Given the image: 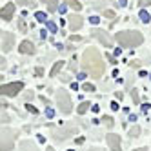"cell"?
I'll return each mask as SVG.
<instances>
[{
    "instance_id": "1",
    "label": "cell",
    "mask_w": 151,
    "mask_h": 151,
    "mask_svg": "<svg viewBox=\"0 0 151 151\" xmlns=\"http://www.w3.org/2000/svg\"><path fill=\"white\" fill-rule=\"evenodd\" d=\"M82 69L86 73H89L93 78H100L104 75V60H102V55L96 49L89 47L84 51L82 55Z\"/></svg>"
},
{
    "instance_id": "2",
    "label": "cell",
    "mask_w": 151,
    "mask_h": 151,
    "mask_svg": "<svg viewBox=\"0 0 151 151\" xmlns=\"http://www.w3.org/2000/svg\"><path fill=\"white\" fill-rule=\"evenodd\" d=\"M116 42L124 47H135L144 42V37L138 31H120V33H116Z\"/></svg>"
},
{
    "instance_id": "3",
    "label": "cell",
    "mask_w": 151,
    "mask_h": 151,
    "mask_svg": "<svg viewBox=\"0 0 151 151\" xmlns=\"http://www.w3.org/2000/svg\"><path fill=\"white\" fill-rule=\"evenodd\" d=\"M15 146V131L9 127H0V151H11Z\"/></svg>"
},
{
    "instance_id": "4",
    "label": "cell",
    "mask_w": 151,
    "mask_h": 151,
    "mask_svg": "<svg viewBox=\"0 0 151 151\" xmlns=\"http://www.w3.org/2000/svg\"><path fill=\"white\" fill-rule=\"evenodd\" d=\"M57 104L60 107V111L62 113H71V96L68 95V91H64V89H58L57 91Z\"/></svg>"
},
{
    "instance_id": "5",
    "label": "cell",
    "mask_w": 151,
    "mask_h": 151,
    "mask_svg": "<svg viewBox=\"0 0 151 151\" xmlns=\"http://www.w3.org/2000/svg\"><path fill=\"white\" fill-rule=\"evenodd\" d=\"M22 89H24V84L22 82L4 84V86H0V96H17Z\"/></svg>"
},
{
    "instance_id": "6",
    "label": "cell",
    "mask_w": 151,
    "mask_h": 151,
    "mask_svg": "<svg viewBox=\"0 0 151 151\" xmlns=\"http://www.w3.org/2000/svg\"><path fill=\"white\" fill-rule=\"evenodd\" d=\"M93 37H95V38H99L106 47H111V46H113V38L107 35L104 29H95V31H93Z\"/></svg>"
},
{
    "instance_id": "7",
    "label": "cell",
    "mask_w": 151,
    "mask_h": 151,
    "mask_svg": "<svg viewBox=\"0 0 151 151\" xmlns=\"http://www.w3.org/2000/svg\"><path fill=\"white\" fill-rule=\"evenodd\" d=\"M13 13H15V4H6L2 9H0V18L9 22V20L13 18Z\"/></svg>"
},
{
    "instance_id": "8",
    "label": "cell",
    "mask_w": 151,
    "mask_h": 151,
    "mask_svg": "<svg viewBox=\"0 0 151 151\" xmlns=\"http://www.w3.org/2000/svg\"><path fill=\"white\" fill-rule=\"evenodd\" d=\"M77 133V127H68V129H60V131H55L53 133V137H55L57 140H66L69 135H75Z\"/></svg>"
},
{
    "instance_id": "9",
    "label": "cell",
    "mask_w": 151,
    "mask_h": 151,
    "mask_svg": "<svg viewBox=\"0 0 151 151\" xmlns=\"http://www.w3.org/2000/svg\"><path fill=\"white\" fill-rule=\"evenodd\" d=\"M68 20H69V29H71V31L80 29V27H82V24H84V20H82V17H80V15H71Z\"/></svg>"
},
{
    "instance_id": "10",
    "label": "cell",
    "mask_w": 151,
    "mask_h": 151,
    "mask_svg": "<svg viewBox=\"0 0 151 151\" xmlns=\"http://www.w3.org/2000/svg\"><path fill=\"white\" fill-rule=\"evenodd\" d=\"M18 49H20V53H24V55H33L35 53V44L31 40H24L22 44L18 46Z\"/></svg>"
},
{
    "instance_id": "11",
    "label": "cell",
    "mask_w": 151,
    "mask_h": 151,
    "mask_svg": "<svg viewBox=\"0 0 151 151\" xmlns=\"http://www.w3.org/2000/svg\"><path fill=\"white\" fill-rule=\"evenodd\" d=\"M13 44H15V35L6 33L4 38H2V49L4 51H11L13 49Z\"/></svg>"
},
{
    "instance_id": "12",
    "label": "cell",
    "mask_w": 151,
    "mask_h": 151,
    "mask_svg": "<svg viewBox=\"0 0 151 151\" xmlns=\"http://www.w3.org/2000/svg\"><path fill=\"white\" fill-rule=\"evenodd\" d=\"M107 144H109V147L113 149V151H122L120 149V137L118 135H107Z\"/></svg>"
},
{
    "instance_id": "13",
    "label": "cell",
    "mask_w": 151,
    "mask_h": 151,
    "mask_svg": "<svg viewBox=\"0 0 151 151\" xmlns=\"http://www.w3.org/2000/svg\"><path fill=\"white\" fill-rule=\"evenodd\" d=\"M20 149H22V151H38L37 146L31 142V140H24V142L20 144Z\"/></svg>"
},
{
    "instance_id": "14",
    "label": "cell",
    "mask_w": 151,
    "mask_h": 151,
    "mask_svg": "<svg viewBox=\"0 0 151 151\" xmlns=\"http://www.w3.org/2000/svg\"><path fill=\"white\" fill-rule=\"evenodd\" d=\"M42 4H46L47 6V11H57V6H58V0H40Z\"/></svg>"
},
{
    "instance_id": "15",
    "label": "cell",
    "mask_w": 151,
    "mask_h": 151,
    "mask_svg": "<svg viewBox=\"0 0 151 151\" xmlns=\"http://www.w3.org/2000/svg\"><path fill=\"white\" fill-rule=\"evenodd\" d=\"M64 2H66L71 9H75V11H80V9H82V6H80L78 0H64Z\"/></svg>"
},
{
    "instance_id": "16",
    "label": "cell",
    "mask_w": 151,
    "mask_h": 151,
    "mask_svg": "<svg viewBox=\"0 0 151 151\" xmlns=\"http://www.w3.org/2000/svg\"><path fill=\"white\" fill-rule=\"evenodd\" d=\"M62 68H64V62L60 60V62H57L55 66H53V69H51V73H49V75H51V77H55V75H58V73H60V69H62Z\"/></svg>"
},
{
    "instance_id": "17",
    "label": "cell",
    "mask_w": 151,
    "mask_h": 151,
    "mask_svg": "<svg viewBox=\"0 0 151 151\" xmlns=\"http://www.w3.org/2000/svg\"><path fill=\"white\" fill-rule=\"evenodd\" d=\"M89 107H91V106H89V102H82V104L78 106V109H77V111H78L80 115H84L86 111H88V109H89Z\"/></svg>"
},
{
    "instance_id": "18",
    "label": "cell",
    "mask_w": 151,
    "mask_h": 151,
    "mask_svg": "<svg viewBox=\"0 0 151 151\" xmlns=\"http://www.w3.org/2000/svg\"><path fill=\"white\" fill-rule=\"evenodd\" d=\"M140 20H142L144 24H149V13L146 11V9H142V11H140Z\"/></svg>"
},
{
    "instance_id": "19",
    "label": "cell",
    "mask_w": 151,
    "mask_h": 151,
    "mask_svg": "<svg viewBox=\"0 0 151 151\" xmlns=\"http://www.w3.org/2000/svg\"><path fill=\"white\" fill-rule=\"evenodd\" d=\"M35 18L38 20V22H46V20H47V18H46V13H44V11H37V13H35Z\"/></svg>"
},
{
    "instance_id": "20",
    "label": "cell",
    "mask_w": 151,
    "mask_h": 151,
    "mask_svg": "<svg viewBox=\"0 0 151 151\" xmlns=\"http://www.w3.org/2000/svg\"><path fill=\"white\" fill-rule=\"evenodd\" d=\"M82 89H84V91L93 93V91H95V86H93V84H89V82H86V84H82Z\"/></svg>"
},
{
    "instance_id": "21",
    "label": "cell",
    "mask_w": 151,
    "mask_h": 151,
    "mask_svg": "<svg viewBox=\"0 0 151 151\" xmlns=\"http://www.w3.org/2000/svg\"><path fill=\"white\" fill-rule=\"evenodd\" d=\"M138 135H140V127L138 126H135V127L129 129V137H138Z\"/></svg>"
},
{
    "instance_id": "22",
    "label": "cell",
    "mask_w": 151,
    "mask_h": 151,
    "mask_svg": "<svg viewBox=\"0 0 151 151\" xmlns=\"http://www.w3.org/2000/svg\"><path fill=\"white\" fill-rule=\"evenodd\" d=\"M102 122H106L107 127H111V126H113V118H111V116H104V118H102Z\"/></svg>"
},
{
    "instance_id": "23",
    "label": "cell",
    "mask_w": 151,
    "mask_h": 151,
    "mask_svg": "<svg viewBox=\"0 0 151 151\" xmlns=\"http://www.w3.org/2000/svg\"><path fill=\"white\" fill-rule=\"evenodd\" d=\"M131 99H133V102H137V104L140 102V99H138V91H137V89L131 91Z\"/></svg>"
},
{
    "instance_id": "24",
    "label": "cell",
    "mask_w": 151,
    "mask_h": 151,
    "mask_svg": "<svg viewBox=\"0 0 151 151\" xmlns=\"http://www.w3.org/2000/svg\"><path fill=\"white\" fill-rule=\"evenodd\" d=\"M17 4H20V6H33V2H27V0H17Z\"/></svg>"
},
{
    "instance_id": "25",
    "label": "cell",
    "mask_w": 151,
    "mask_h": 151,
    "mask_svg": "<svg viewBox=\"0 0 151 151\" xmlns=\"http://www.w3.org/2000/svg\"><path fill=\"white\" fill-rule=\"evenodd\" d=\"M46 116L47 118H53V116H55V111H53V109H46Z\"/></svg>"
},
{
    "instance_id": "26",
    "label": "cell",
    "mask_w": 151,
    "mask_h": 151,
    "mask_svg": "<svg viewBox=\"0 0 151 151\" xmlns=\"http://www.w3.org/2000/svg\"><path fill=\"white\" fill-rule=\"evenodd\" d=\"M47 27H49V31H53V33H55V31H57V26L53 24V22H47Z\"/></svg>"
},
{
    "instance_id": "27",
    "label": "cell",
    "mask_w": 151,
    "mask_h": 151,
    "mask_svg": "<svg viewBox=\"0 0 151 151\" xmlns=\"http://www.w3.org/2000/svg\"><path fill=\"white\" fill-rule=\"evenodd\" d=\"M6 64H7L6 58H4V57H0V69H4V68H6Z\"/></svg>"
},
{
    "instance_id": "28",
    "label": "cell",
    "mask_w": 151,
    "mask_h": 151,
    "mask_svg": "<svg viewBox=\"0 0 151 151\" xmlns=\"http://www.w3.org/2000/svg\"><path fill=\"white\" fill-rule=\"evenodd\" d=\"M89 22H91V24H99L100 20H99V17H91V18H89Z\"/></svg>"
},
{
    "instance_id": "29",
    "label": "cell",
    "mask_w": 151,
    "mask_h": 151,
    "mask_svg": "<svg viewBox=\"0 0 151 151\" xmlns=\"http://www.w3.org/2000/svg\"><path fill=\"white\" fill-rule=\"evenodd\" d=\"M26 107H27V111H29V113H37V109H35V107H33V106H31V104H27Z\"/></svg>"
},
{
    "instance_id": "30",
    "label": "cell",
    "mask_w": 151,
    "mask_h": 151,
    "mask_svg": "<svg viewBox=\"0 0 151 151\" xmlns=\"http://www.w3.org/2000/svg\"><path fill=\"white\" fill-rule=\"evenodd\" d=\"M104 15H106L107 18H113V17H115V13H113V11H104Z\"/></svg>"
},
{
    "instance_id": "31",
    "label": "cell",
    "mask_w": 151,
    "mask_h": 151,
    "mask_svg": "<svg viewBox=\"0 0 151 151\" xmlns=\"http://www.w3.org/2000/svg\"><path fill=\"white\" fill-rule=\"evenodd\" d=\"M42 73H44V69H42V68H37V69H35V75H38V77H40Z\"/></svg>"
},
{
    "instance_id": "32",
    "label": "cell",
    "mask_w": 151,
    "mask_h": 151,
    "mask_svg": "<svg viewBox=\"0 0 151 151\" xmlns=\"http://www.w3.org/2000/svg\"><path fill=\"white\" fill-rule=\"evenodd\" d=\"M142 109H144V113H147V111H149V102H147V104H144V106H142Z\"/></svg>"
},
{
    "instance_id": "33",
    "label": "cell",
    "mask_w": 151,
    "mask_h": 151,
    "mask_svg": "<svg viewBox=\"0 0 151 151\" xmlns=\"http://www.w3.org/2000/svg\"><path fill=\"white\" fill-rule=\"evenodd\" d=\"M18 27H20V29H22V31H26V24L22 22V20H20V24H18Z\"/></svg>"
},
{
    "instance_id": "34",
    "label": "cell",
    "mask_w": 151,
    "mask_h": 151,
    "mask_svg": "<svg viewBox=\"0 0 151 151\" xmlns=\"http://www.w3.org/2000/svg\"><path fill=\"white\" fill-rule=\"evenodd\" d=\"M99 109H100L99 106H91V111H95V113H99Z\"/></svg>"
},
{
    "instance_id": "35",
    "label": "cell",
    "mask_w": 151,
    "mask_h": 151,
    "mask_svg": "<svg viewBox=\"0 0 151 151\" xmlns=\"http://www.w3.org/2000/svg\"><path fill=\"white\" fill-rule=\"evenodd\" d=\"M111 109H115V111L118 109V104H116V102H113V104H111Z\"/></svg>"
},
{
    "instance_id": "36",
    "label": "cell",
    "mask_w": 151,
    "mask_h": 151,
    "mask_svg": "<svg viewBox=\"0 0 151 151\" xmlns=\"http://www.w3.org/2000/svg\"><path fill=\"white\" fill-rule=\"evenodd\" d=\"M146 4L149 6V0H140V6H146Z\"/></svg>"
},
{
    "instance_id": "37",
    "label": "cell",
    "mask_w": 151,
    "mask_h": 151,
    "mask_svg": "<svg viewBox=\"0 0 151 151\" xmlns=\"http://www.w3.org/2000/svg\"><path fill=\"white\" fill-rule=\"evenodd\" d=\"M135 151H149L147 147H138V149H135Z\"/></svg>"
},
{
    "instance_id": "38",
    "label": "cell",
    "mask_w": 151,
    "mask_h": 151,
    "mask_svg": "<svg viewBox=\"0 0 151 151\" xmlns=\"http://www.w3.org/2000/svg\"><path fill=\"white\" fill-rule=\"evenodd\" d=\"M46 151H55V149H53V147H47V149H46Z\"/></svg>"
},
{
    "instance_id": "39",
    "label": "cell",
    "mask_w": 151,
    "mask_h": 151,
    "mask_svg": "<svg viewBox=\"0 0 151 151\" xmlns=\"http://www.w3.org/2000/svg\"><path fill=\"white\" fill-rule=\"evenodd\" d=\"M68 151H73V149H68Z\"/></svg>"
},
{
    "instance_id": "40",
    "label": "cell",
    "mask_w": 151,
    "mask_h": 151,
    "mask_svg": "<svg viewBox=\"0 0 151 151\" xmlns=\"http://www.w3.org/2000/svg\"><path fill=\"white\" fill-rule=\"evenodd\" d=\"M0 80H2V77H0Z\"/></svg>"
},
{
    "instance_id": "41",
    "label": "cell",
    "mask_w": 151,
    "mask_h": 151,
    "mask_svg": "<svg viewBox=\"0 0 151 151\" xmlns=\"http://www.w3.org/2000/svg\"><path fill=\"white\" fill-rule=\"evenodd\" d=\"M0 35H2V33H0Z\"/></svg>"
}]
</instances>
